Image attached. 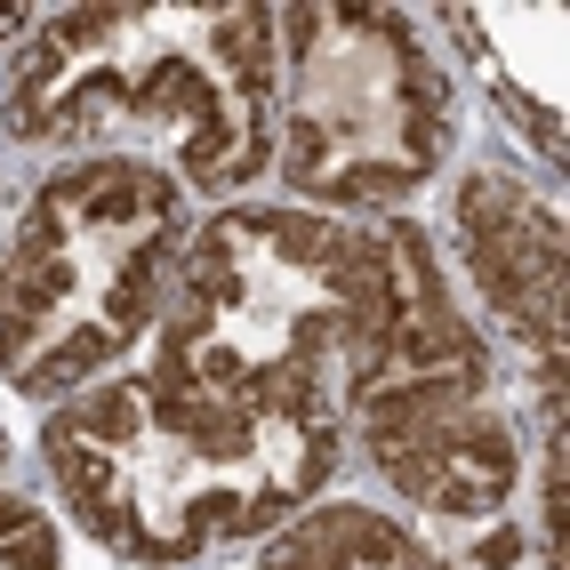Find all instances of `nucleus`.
Segmentation results:
<instances>
[{"mask_svg":"<svg viewBox=\"0 0 570 570\" xmlns=\"http://www.w3.org/2000/svg\"><path fill=\"white\" fill-rule=\"evenodd\" d=\"M362 297L370 225L322 209H217L177 257L145 362L225 410L337 417V370H346Z\"/></svg>","mask_w":570,"mask_h":570,"instance_id":"nucleus-5","label":"nucleus"},{"mask_svg":"<svg viewBox=\"0 0 570 570\" xmlns=\"http://www.w3.org/2000/svg\"><path fill=\"white\" fill-rule=\"evenodd\" d=\"M282 89H274V169L297 209L362 217L402 209L442 177L450 154V81L417 24L394 9H274Z\"/></svg>","mask_w":570,"mask_h":570,"instance_id":"nucleus-6","label":"nucleus"},{"mask_svg":"<svg viewBox=\"0 0 570 570\" xmlns=\"http://www.w3.org/2000/svg\"><path fill=\"white\" fill-rule=\"evenodd\" d=\"M257 570H450V562L386 507H354V499L322 507L314 499L306 514H289L257 547Z\"/></svg>","mask_w":570,"mask_h":570,"instance_id":"nucleus-8","label":"nucleus"},{"mask_svg":"<svg viewBox=\"0 0 570 570\" xmlns=\"http://www.w3.org/2000/svg\"><path fill=\"white\" fill-rule=\"evenodd\" d=\"M337 426L402 507L450 530H499L522 490V434L490 386V346L417 225H370V297L337 370Z\"/></svg>","mask_w":570,"mask_h":570,"instance_id":"nucleus-3","label":"nucleus"},{"mask_svg":"<svg viewBox=\"0 0 570 570\" xmlns=\"http://www.w3.org/2000/svg\"><path fill=\"white\" fill-rule=\"evenodd\" d=\"M282 32L257 0H137L41 17L0 65V137L169 169L185 194H242L274 169Z\"/></svg>","mask_w":570,"mask_h":570,"instance_id":"nucleus-1","label":"nucleus"},{"mask_svg":"<svg viewBox=\"0 0 570 570\" xmlns=\"http://www.w3.org/2000/svg\"><path fill=\"white\" fill-rule=\"evenodd\" d=\"M0 570H65V530L0 434Z\"/></svg>","mask_w":570,"mask_h":570,"instance_id":"nucleus-9","label":"nucleus"},{"mask_svg":"<svg viewBox=\"0 0 570 570\" xmlns=\"http://www.w3.org/2000/svg\"><path fill=\"white\" fill-rule=\"evenodd\" d=\"M32 24H41V17H24V9H0V57H9V49L24 41V32H32Z\"/></svg>","mask_w":570,"mask_h":570,"instance_id":"nucleus-10","label":"nucleus"},{"mask_svg":"<svg viewBox=\"0 0 570 570\" xmlns=\"http://www.w3.org/2000/svg\"><path fill=\"white\" fill-rule=\"evenodd\" d=\"M450 242L482 306L539 362V386H562V209L507 169H466L450 194Z\"/></svg>","mask_w":570,"mask_h":570,"instance_id":"nucleus-7","label":"nucleus"},{"mask_svg":"<svg viewBox=\"0 0 570 570\" xmlns=\"http://www.w3.org/2000/svg\"><path fill=\"white\" fill-rule=\"evenodd\" d=\"M346 426L322 410H225L169 370L121 362L65 394L41 426V466L65 514L105 554L177 570L217 547L274 539L322 499Z\"/></svg>","mask_w":570,"mask_h":570,"instance_id":"nucleus-2","label":"nucleus"},{"mask_svg":"<svg viewBox=\"0 0 570 570\" xmlns=\"http://www.w3.org/2000/svg\"><path fill=\"white\" fill-rule=\"evenodd\" d=\"M194 242V194L129 154H81L32 177L0 234V386L65 402L154 337L177 257Z\"/></svg>","mask_w":570,"mask_h":570,"instance_id":"nucleus-4","label":"nucleus"}]
</instances>
